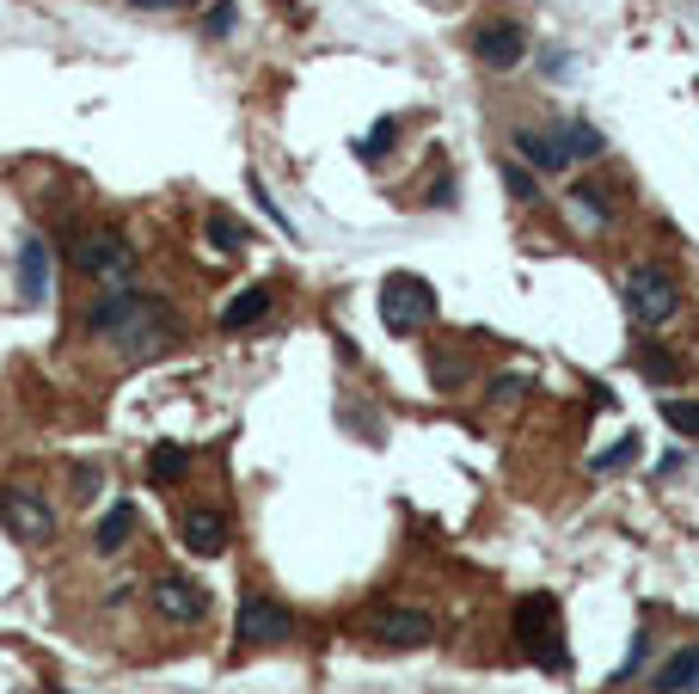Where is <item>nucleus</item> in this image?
I'll use <instances>...</instances> for the list:
<instances>
[{
    "instance_id": "27",
    "label": "nucleus",
    "mask_w": 699,
    "mask_h": 694,
    "mask_svg": "<svg viewBox=\"0 0 699 694\" xmlns=\"http://www.w3.org/2000/svg\"><path fill=\"white\" fill-rule=\"evenodd\" d=\"M234 0H215V7H209V19H203V31H209V38H222V31H234Z\"/></svg>"
},
{
    "instance_id": "7",
    "label": "nucleus",
    "mask_w": 699,
    "mask_h": 694,
    "mask_svg": "<svg viewBox=\"0 0 699 694\" xmlns=\"http://www.w3.org/2000/svg\"><path fill=\"white\" fill-rule=\"evenodd\" d=\"M234 633H239V645H282V640H295V614L270 596H246Z\"/></svg>"
},
{
    "instance_id": "10",
    "label": "nucleus",
    "mask_w": 699,
    "mask_h": 694,
    "mask_svg": "<svg viewBox=\"0 0 699 694\" xmlns=\"http://www.w3.org/2000/svg\"><path fill=\"white\" fill-rule=\"evenodd\" d=\"M178 534H185V548L191 553H203V560H215V553L234 541V522L222 517V510H209V504H197V510H185V522H178Z\"/></svg>"
},
{
    "instance_id": "13",
    "label": "nucleus",
    "mask_w": 699,
    "mask_h": 694,
    "mask_svg": "<svg viewBox=\"0 0 699 694\" xmlns=\"http://www.w3.org/2000/svg\"><path fill=\"white\" fill-rule=\"evenodd\" d=\"M515 154L528 161V173H565V147H558L553 130H534V123H522V130H515Z\"/></svg>"
},
{
    "instance_id": "4",
    "label": "nucleus",
    "mask_w": 699,
    "mask_h": 694,
    "mask_svg": "<svg viewBox=\"0 0 699 694\" xmlns=\"http://www.w3.org/2000/svg\"><path fill=\"white\" fill-rule=\"evenodd\" d=\"M74 265L86 271V277H99V283L117 289V283H130V271H135V246L123 241L117 227H93V234L74 246Z\"/></svg>"
},
{
    "instance_id": "12",
    "label": "nucleus",
    "mask_w": 699,
    "mask_h": 694,
    "mask_svg": "<svg viewBox=\"0 0 699 694\" xmlns=\"http://www.w3.org/2000/svg\"><path fill=\"white\" fill-rule=\"evenodd\" d=\"M19 295H25L31 307L50 302V246H43L38 234L19 241Z\"/></svg>"
},
{
    "instance_id": "8",
    "label": "nucleus",
    "mask_w": 699,
    "mask_h": 694,
    "mask_svg": "<svg viewBox=\"0 0 699 694\" xmlns=\"http://www.w3.org/2000/svg\"><path fill=\"white\" fill-rule=\"evenodd\" d=\"M0 522H7V534H19V541H50L55 534V510L43 504L31 486H7V498H0Z\"/></svg>"
},
{
    "instance_id": "25",
    "label": "nucleus",
    "mask_w": 699,
    "mask_h": 694,
    "mask_svg": "<svg viewBox=\"0 0 699 694\" xmlns=\"http://www.w3.org/2000/svg\"><path fill=\"white\" fill-rule=\"evenodd\" d=\"M645 375H650V381H681L687 363L675 357V350H645Z\"/></svg>"
},
{
    "instance_id": "28",
    "label": "nucleus",
    "mask_w": 699,
    "mask_h": 694,
    "mask_svg": "<svg viewBox=\"0 0 699 694\" xmlns=\"http://www.w3.org/2000/svg\"><path fill=\"white\" fill-rule=\"evenodd\" d=\"M541 74H546V81L570 74V55H565V43H546V55H541Z\"/></svg>"
},
{
    "instance_id": "29",
    "label": "nucleus",
    "mask_w": 699,
    "mask_h": 694,
    "mask_svg": "<svg viewBox=\"0 0 699 694\" xmlns=\"http://www.w3.org/2000/svg\"><path fill=\"white\" fill-rule=\"evenodd\" d=\"M130 7H142V13H178V7H191V0H130Z\"/></svg>"
},
{
    "instance_id": "3",
    "label": "nucleus",
    "mask_w": 699,
    "mask_h": 694,
    "mask_svg": "<svg viewBox=\"0 0 699 694\" xmlns=\"http://www.w3.org/2000/svg\"><path fill=\"white\" fill-rule=\"evenodd\" d=\"M626 314H633L638 326H669L675 314H681V289H675L669 271H657V265L626 271Z\"/></svg>"
},
{
    "instance_id": "5",
    "label": "nucleus",
    "mask_w": 699,
    "mask_h": 694,
    "mask_svg": "<svg viewBox=\"0 0 699 694\" xmlns=\"http://www.w3.org/2000/svg\"><path fill=\"white\" fill-rule=\"evenodd\" d=\"M154 614L172 621V627H197V621H209V590L185 572H166L154 584Z\"/></svg>"
},
{
    "instance_id": "11",
    "label": "nucleus",
    "mask_w": 699,
    "mask_h": 694,
    "mask_svg": "<svg viewBox=\"0 0 699 694\" xmlns=\"http://www.w3.org/2000/svg\"><path fill=\"white\" fill-rule=\"evenodd\" d=\"M553 621H558V602L546 596V590H541V596H522V602H515V645L534 657V645H541L546 633H558Z\"/></svg>"
},
{
    "instance_id": "15",
    "label": "nucleus",
    "mask_w": 699,
    "mask_h": 694,
    "mask_svg": "<svg viewBox=\"0 0 699 694\" xmlns=\"http://www.w3.org/2000/svg\"><path fill=\"white\" fill-rule=\"evenodd\" d=\"M650 688L657 694H693L699 688V645H681V652L650 676Z\"/></svg>"
},
{
    "instance_id": "30",
    "label": "nucleus",
    "mask_w": 699,
    "mask_h": 694,
    "mask_svg": "<svg viewBox=\"0 0 699 694\" xmlns=\"http://www.w3.org/2000/svg\"><path fill=\"white\" fill-rule=\"evenodd\" d=\"M645 652H650V640L638 633V640H633V657H626V670H638V664H645ZM626 670H620V676H626Z\"/></svg>"
},
{
    "instance_id": "18",
    "label": "nucleus",
    "mask_w": 699,
    "mask_h": 694,
    "mask_svg": "<svg viewBox=\"0 0 699 694\" xmlns=\"http://www.w3.org/2000/svg\"><path fill=\"white\" fill-rule=\"evenodd\" d=\"M558 147H565V161H602L607 154V135L595 130V123H565V130H558Z\"/></svg>"
},
{
    "instance_id": "16",
    "label": "nucleus",
    "mask_w": 699,
    "mask_h": 694,
    "mask_svg": "<svg viewBox=\"0 0 699 694\" xmlns=\"http://www.w3.org/2000/svg\"><path fill=\"white\" fill-rule=\"evenodd\" d=\"M191 473V449L185 442H154V449H147V480L154 486H178Z\"/></svg>"
},
{
    "instance_id": "14",
    "label": "nucleus",
    "mask_w": 699,
    "mask_h": 694,
    "mask_svg": "<svg viewBox=\"0 0 699 694\" xmlns=\"http://www.w3.org/2000/svg\"><path fill=\"white\" fill-rule=\"evenodd\" d=\"M270 302H277V289H270V283H246V289L222 307V326H227V333H246V326H258L270 314Z\"/></svg>"
},
{
    "instance_id": "1",
    "label": "nucleus",
    "mask_w": 699,
    "mask_h": 694,
    "mask_svg": "<svg viewBox=\"0 0 699 694\" xmlns=\"http://www.w3.org/2000/svg\"><path fill=\"white\" fill-rule=\"evenodd\" d=\"M86 333H93L99 345H111L117 357L142 363V357H160L166 345H178L185 326H178V314H172L154 289H123V283H117L111 295H99V302H93Z\"/></svg>"
},
{
    "instance_id": "24",
    "label": "nucleus",
    "mask_w": 699,
    "mask_h": 694,
    "mask_svg": "<svg viewBox=\"0 0 699 694\" xmlns=\"http://www.w3.org/2000/svg\"><path fill=\"white\" fill-rule=\"evenodd\" d=\"M503 191H510V197L515 203H541V185H534V173H528V166H503Z\"/></svg>"
},
{
    "instance_id": "17",
    "label": "nucleus",
    "mask_w": 699,
    "mask_h": 694,
    "mask_svg": "<svg viewBox=\"0 0 699 694\" xmlns=\"http://www.w3.org/2000/svg\"><path fill=\"white\" fill-rule=\"evenodd\" d=\"M130 534H135V510H130V504H111L105 517H99V529H93V548L111 560V553L130 548Z\"/></svg>"
},
{
    "instance_id": "22",
    "label": "nucleus",
    "mask_w": 699,
    "mask_h": 694,
    "mask_svg": "<svg viewBox=\"0 0 699 694\" xmlns=\"http://www.w3.org/2000/svg\"><path fill=\"white\" fill-rule=\"evenodd\" d=\"M633 461H638V437L626 430V437L614 442V449H602V455H595V473H620V468H633Z\"/></svg>"
},
{
    "instance_id": "2",
    "label": "nucleus",
    "mask_w": 699,
    "mask_h": 694,
    "mask_svg": "<svg viewBox=\"0 0 699 694\" xmlns=\"http://www.w3.org/2000/svg\"><path fill=\"white\" fill-rule=\"evenodd\" d=\"M381 320H387V333L411 338L418 326L435 320V289L423 277H411V271H393L381 283Z\"/></svg>"
},
{
    "instance_id": "6",
    "label": "nucleus",
    "mask_w": 699,
    "mask_h": 694,
    "mask_svg": "<svg viewBox=\"0 0 699 694\" xmlns=\"http://www.w3.org/2000/svg\"><path fill=\"white\" fill-rule=\"evenodd\" d=\"M473 55L491 74H510V68L528 62V31L515 25V19H485V25L473 31Z\"/></svg>"
},
{
    "instance_id": "9",
    "label": "nucleus",
    "mask_w": 699,
    "mask_h": 694,
    "mask_svg": "<svg viewBox=\"0 0 699 694\" xmlns=\"http://www.w3.org/2000/svg\"><path fill=\"white\" fill-rule=\"evenodd\" d=\"M369 633L393 652H411V645H430L435 640V621L423 609H374L369 614Z\"/></svg>"
},
{
    "instance_id": "20",
    "label": "nucleus",
    "mask_w": 699,
    "mask_h": 694,
    "mask_svg": "<svg viewBox=\"0 0 699 694\" xmlns=\"http://www.w3.org/2000/svg\"><path fill=\"white\" fill-rule=\"evenodd\" d=\"M393 142H399V118H381L369 135H362L357 154H362V161H387V154H393Z\"/></svg>"
},
{
    "instance_id": "19",
    "label": "nucleus",
    "mask_w": 699,
    "mask_h": 694,
    "mask_svg": "<svg viewBox=\"0 0 699 694\" xmlns=\"http://www.w3.org/2000/svg\"><path fill=\"white\" fill-rule=\"evenodd\" d=\"M565 197H570V210H577L589 227H607V222H614V203H607L602 185H570Z\"/></svg>"
},
{
    "instance_id": "26",
    "label": "nucleus",
    "mask_w": 699,
    "mask_h": 694,
    "mask_svg": "<svg viewBox=\"0 0 699 694\" xmlns=\"http://www.w3.org/2000/svg\"><path fill=\"white\" fill-rule=\"evenodd\" d=\"M522 394H528V375H497V381H491V400L497 406H515Z\"/></svg>"
},
{
    "instance_id": "23",
    "label": "nucleus",
    "mask_w": 699,
    "mask_h": 694,
    "mask_svg": "<svg viewBox=\"0 0 699 694\" xmlns=\"http://www.w3.org/2000/svg\"><path fill=\"white\" fill-rule=\"evenodd\" d=\"M662 425L681 430V437H699V400H662Z\"/></svg>"
},
{
    "instance_id": "21",
    "label": "nucleus",
    "mask_w": 699,
    "mask_h": 694,
    "mask_svg": "<svg viewBox=\"0 0 699 694\" xmlns=\"http://www.w3.org/2000/svg\"><path fill=\"white\" fill-rule=\"evenodd\" d=\"M209 246H215V253H239V246H246V227H239L234 215L215 210L209 215Z\"/></svg>"
}]
</instances>
